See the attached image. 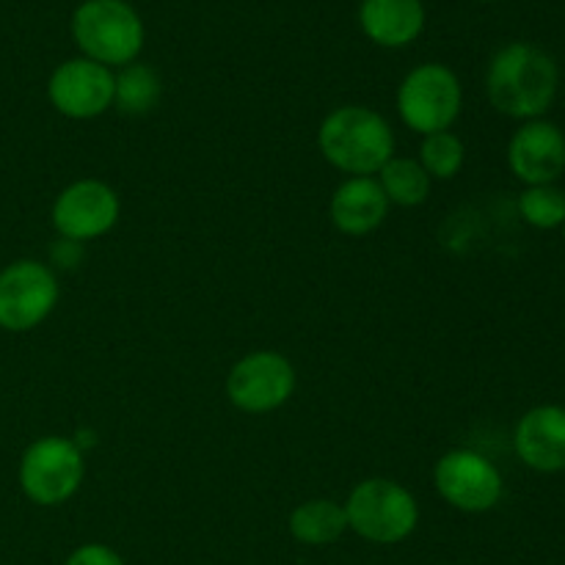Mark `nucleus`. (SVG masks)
Segmentation results:
<instances>
[{"mask_svg": "<svg viewBox=\"0 0 565 565\" xmlns=\"http://www.w3.org/2000/svg\"><path fill=\"white\" fill-rule=\"evenodd\" d=\"M557 64L550 53L527 42H513L491 58L486 92L500 114L513 119H541L557 97Z\"/></svg>", "mask_w": 565, "mask_h": 565, "instance_id": "f257e3e1", "label": "nucleus"}, {"mask_svg": "<svg viewBox=\"0 0 565 565\" xmlns=\"http://www.w3.org/2000/svg\"><path fill=\"white\" fill-rule=\"evenodd\" d=\"M320 154L348 177H373L395 158V132L390 121L364 105L331 110L318 130Z\"/></svg>", "mask_w": 565, "mask_h": 565, "instance_id": "f03ea898", "label": "nucleus"}, {"mask_svg": "<svg viewBox=\"0 0 565 565\" xmlns=\"http://www.w3.org/2000/svg\"><path fill=\"white\" fill-rule=\"evenodd\" d=\"M72 36L83 58L103 66L136 64L143 50V20L127 0H86L72 14Z\"/></svg>", "mask_w": 565, "mask_h": 565, "instance_id": "7ed1b4c3", "label": "nucleus"}, {"mask_svg": "<svg viewBox=\"0 0 565 565\" xmlns=\"http://www.w3.org/2000/svg\"><path fill=\"white\" fill-rule=\"evenodd\" d=\"M342 508L348 527L370 544H401L419 522V505L412 491L390 478H370L353 486Z\"/></svg>", "mask_w": 565, "mask_h": 565, "instance_id": "20e7f679", "label": "nucleus"}, {"mask_svg": "<svg viewBox=\"0 0 565 565\" xmlns=\"http://www.w3.org/2000/svg\"><path fill=\"white\" fill-rule=\"evenodd\" d=\"M463 92L456 72L445 64H423L403 77L397 88V114L419 136L450 130L461 114Z\"/></svg>", "mask_w": 565, "mask_h": 565, "instance_id": "39448f33", "label": "nucleus"}, {"mask_svg": "<svg viewBox=\"0 0 565 565\" xmlns=\"http://www.w3.org/2000/svg\"><path fill=\"white\" fill-rule=\"evenodd\" d=\"M83 475V450L64 436H44L22 452L20 489L36 505L53 508L72 500L81 489Z\"/></svg>", "mask_w": 565, "mask_h": 565, "instance_id": "423d86ee", "label": "nucleus"}, {"mask_svg": "<svg viewBox=\"0 0 565 565\" xmlns=\"http://www.w3.org/2000/svg\"><path fill=\"white\" fill-rule=\"evenodd\" d=\"M58 279L36 259H17L0 270V329L11 334L36 329L58 303Z\"/></svg>", "mask_w": 565, "mask_h": 565, "instance_id": "0eeeda50", "label": "nucleus"}, {"mask_svg": "<svg viewBox=\"0 0 565 565\" xmlns=\"http://www.w3.org/2000/svg\"><path fill=\"white\" fill-rule=\"evenodd\" d=\"M436 491L447 505L463 513H486L502 500V475L494 463L475 450H450L436 461Z\"/></svg>", "mask_w": 565, "mask_h": 565, "instance_id": "6e6552de", "label": "nucleus"}, {"mask_svg": "<svg viewBox=\"0 0 565 565\" xmlns=\"http://www.w3.org/2000/svg\"><path fill=\"white\" fill-rule=\"evenodd\" d=\"M296 392V370L281 353L254 351L243 356L226 379L232 406L246 414H268L285 406Z\"/></svg>", "mask_w": 565, "mask_h": 565, "instance_id": "1a4fd4ad", "label": "nucleus"}, {"mask_svg": "<svg viewBox=\"0 0 565 565\" xmlns=\"http://www.w3.org/2000/svg\"><path fill=\"white\" fill-rule=\"evenodd\" d=\"M121 213L119 193L103 180L72 182L53 204V226L72 243L108 235Z\"/></svg>", "mask_w": 565, "mask_h": 565, "instance_id": "9d476101", "label": "nucleus"}, {"mask_svg": "<svg viewBox=\"0 0 565 565\" xmlns=\"http://www.w3.org/2000/svg\"><path fill=\"white\" fill-rule=\"evenodd\" d=\"M116 75L108 66L88 58L64 61L50 75V105L66 119H94L114 105Z\"/></svg>", "mask_w": 565, "mask_h": 565, "instance_id": "9b49d317", "label": "nucleus"}, {"mask_svg": "<svg viewBox=\"0 0 565 565\" xmlns=\"http://www.w3.org/2000/svg\"><path fill=\"white\" fill-rule=\"evenodd\" d=\"M508 166L524 185H555L565 171V136L544 119L524 121L508 143Z\"/></svg>", "mask_w": 565, "mask_h": 565, "instance_id": "f8f14e48", "label": "nucleus"}, {"mask_svg": "<svg viewBox=\"0 0 565 565\" xmlns=\"http://www.w3.org/2000/svg\"><path fill=\"white\" fill-rule=\"evenodd\" d=\"M513 447L524 467L535 472H565V408H530L516 425Z\"/></svg>", "mask_w": 565, "mask_h": 565, "instance_id": "ddd939ff", "label": "nucleus"}, {"mask_svg": "<svg viewBox=\"0 0 565 565\" xmlns=\"http://www.w3.org/2000/svg\"><path fill=\"white\" fill-rule=\"evenodd\" d=\"M329 213L342 235L362 237L384 224L390 199L373 177H348L331 196Z\"/></svg>", "mask_w": 565, "mask_h": 565, "instance_id": "4468645a", "label": "nucleus"}, {"mask_svg": "<svg viewBox=\"0 0 565 565\" xmlns=\"http://www.w3.org/2000/svg\"><path fill=\"white\" fill-rule=\"evenodd\" d=\"M359 25L379 47H406L423 33V0H362Z\"/></svg>", "mask_w": 565, "mask_h": 565, "instance_id": "2eb2a0df", "label": "nucleus"}, {"mask_svg": "<svg viewBox=\"0 0 565 565\" xmlns=\"http://www.w3.org/2000/svg\"><path fill=\"white\" fill-rule=\"evenodd\" d=\"M348 530L345 508L334 500H309L290 513L292 539L309 546H326Z\"/></svg>", "mask_w": 565, "mask_h": 565, "instance_id": "dca6fc26", "label": "nucleus"}, {"mask_svg": "<svg viewBox=\"0 0 565 565\" xmlns=\"http://www.w3.org/2000/svg\"><path fill=\"white\" fill-rule=\"evenodd\" d=\"M430 177L414 158H392L379 171V185L386 193L390 204L401 207H419L430 196Z\"/></svg>", "mask_w": 565, "mask_h": 565, "instance_id": "f3484780", "label": "nucleus"}, {"mask_svg": "<svg viewBox=\"0 0 565 565\" xmlns=\"http://www.w3.org/2000/svg\"><path fill=\"white\" fill-rule=\"evenodd\" d=\"M160 99V77L154 70L143 64H127L116 75L114 105H119L125 114H147Z\"/></svg>", "mask_w": 565, "mask_h": 565, "instance_id": "a211bd4d", "label": "nucleus"}, {"mask_svg": "<svg viewBox=\"0 0 565 565\" xmlns=\"http://www.w3.org/2000/svg\"><path fill=\"white\" fill-rule=\"evenodd\" d=\"M463 158H467L463 141L450 130L425 136L419 147V166L428 171L430 180H452L461 171Z\"/></svg>", "mask_w": 565, "mask_h": 565, "instance_id": "6ab92c4d", "label": "nucleus"}, {"mask_svg": "<svg viewBox=\"0 0 565 565\" xmlns=\"http://www.w3.org/2000/svg\"><path fill=\"white\" fill-rule=\"evenodd\" d=\"M519 213L535 230H557L565 224V193L557 185H527L519 196Z\"/></svg>", "mask_w": 565, "mask_h": 565, "instance_id": "aec40b11", "label": "nucleus"}, {"mask_svg": "<svg viewBox=\"0 0 565 565\" xmlns=\"http://www.w3.org/2000/svg\"><path fill=\"white\" fill-rule=\"evenodd\" d=\"M66 565H125L119 555L105 544H86L70 555Z\"/></svg>", "mask_w": 565, "mask_h": 565, "instance_id": "412c9836", "label": "nucleus"}, {"mask_svg": "<svg viewBox=\"0 0 565 565\" xmlns=\"http://www.w3.org/2000/svg\"><path fill=\"white\" fill-rule=\"evenodd\" d=\"M563 230H565V224H563Z\"/></svg>", "mask_w": 565, "mask_h": 565, "instance_id": "4be33fe9", "label": "nucleus"}]
</instances>
